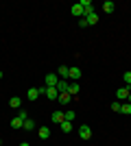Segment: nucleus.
Masks as SVG:
<instances>
[{"instance_id":"1","label":"nucleus","mask_w":131,"mask_h":146,"mask_svg":"<svg viewBox=\"0 0 131 146\" xmlns=\"http://www.w3.org/2000/svg\"><path fill=\"white\" fill-rule=\"evenodd\" d=\"M79 137H81V140H90V137H92V129L87 127V124H81V127H79Z\"/></svg>"},{"instance_id":"2","label":"nucleus","mask_w":131,"mask_h":146,"mask_svg":"<svg viewBox=\"0 0 131 146\" xmlns=\"http://www.w3.org/2000/svg\"><path fill=\"white\" fill-rule=\"evenodd\" d=\"M70 11H72V15H74V18H79V20H81L83 15H85V11H83V7H81V2L72 5V9H70Z\"/></svg>"},{"instance_id":"3","label":"nucleus","mask_w":131,"mask_h":146,"mask_svg":"<svg viewBox=\"0 0 131 146\" xmlns=\"http://www.w3.org/2000/svg\"><path fill=\"white\" fill-rule=\"evenodd\" d=\"M57 76H59L61 81L70 79V68H68V66H59V70H57Z\"/></svg>"},{"instance_id":"4","label":"nucleus","mask_w":131,"mask_h":146,"mask_svg":"<svg viewBox=\"0 0 131 146\" xmlns=\"http://www.w3.org/2000/svg\"><path fill=\"white\" fill-rule=\"evenodd\" d=\"M83 18H85V22H87V26H92V24H96V22H98V15H96V13H94V11H90V13H85V15H83Z\"/></svg>"},{"instance_id":"5","label":"nucleus","mask_w":131,"mask_h":146,"mask_svg":"<svg viewBox=\"0 0 131 146\" xmlns=\"http://www.w3.org/2000/svg\"><path fill=\"white\" fill-rule=\"evenodd\" d=\"M57 83H59V76H57V74H48V76H46V87H55Z\"/></svg>"},{"instance_id":"6","label":"nucleus","mask_w":131,"mask_h":146,"mask_svg":"<svg viewBox=\"0 0 131 146\" xmlns=\"http://www.w3.org/2000/svg\"><path fill=\"white\" fill-rule=\"evenodd\" d=\"M129 87H120L118 92H116V96H118V100H127V98H129Z\"/></svg>"},{"instance_id":"7","label":"nucleus","mask_w":131,"mask_h":146,"mask_svg":"<svg viewBox=\"0 0 131 146\" xmlns=\"http://www.w3.org/2000/svg\"><path fill=\"white\" fill-rule=\"evenodd\" d=\"M9 107H11V109H20V107H22V98H20V96H13L11 100H9Z\"/></svg>"},{"instance_id":"8","label":"nucleus","mask_w":131,"mask_h":146,"mask_svg":"<svg viewBox=\"0 0 131 146\" xmlns=\"http://www.w3.org/2000/svg\"><path fill=\"white\" fill-rule=\"evenodd\" d=\"M26 98H29V100H37L39 98V90L37 87H31V90L26 92Z\"/></svg>"},{"instance_id":"9","label":"nucleus","mask_w":131,"mask_h":146,"mask_svg":"<svg viewBox=\"0 0 131 146\" xmlns=\"http://www.w3.org/2000/svg\"><path fill=\"white\" fill-rule=\"evenodd\" d=\"M63 120H66V116H63V111H55V113H53V122H55V124H61Z\"/></svg>"},{"instance_id":"10","label":"nucleus","mask_w":131,"mask_h":146,"mask_svg":"<svg viewBox=\"0 0 131 146\" xmlns=\"http://www.w3.org/2000/svg\"><path fill=\"white\" fill-rule=\"evenodd\" d=\"M11 127H13V129H22V127H24V120H22L20 116H15V118L11 120Z\"/></svg>"},{"instance_id":"11","label":"nucleus","mask_w":131,"mask_h":146,"mask_svg":"<svg viewBox=\"0 0 131 146\" xmlns=\"http://www.w3.org/2000/svg\"><path fill=\"white\" fill-rule=\"evenodd\" d=\"M70 79H74V81L81 79V68H70Z\"/></svg>"},{"instance_id":"12","label":"nucleus","mask_w":131,"mask_h":146,"mask_svg":"<svg viewBox=\"0 0 131 146\" xmlns=\"http://www.w3.org/2000/svg\"><path fill=\"white\" fill-rule=\"evenodd\" d=\"M70 98H72V96H70L68 92H63V94H59V98H57V100H59L61 105H68V103H70Z\"/></svg>"},{"instance_id":"13","label":"nucleus","mask_w":131,"mask_h":146,"mask_svg":"<svg viewBox=\"0 0 131 146\" xmlns=\"http://www.w3.org/2000/svg\"><path fill=\"white\" fill-rule=\"evenodd\" d=\"M57 92H59V94H63V92H68V83H66V81H61L59 79V83H57Z\"/></svg>"},{"instance_id":"14","label":"nucleus","mask_w":131,"mask_h":146,"mask_svg":"<svg viewBox=\"0 0 131 146\" xmlns=\"http://www.w3.org/2000/svg\"><path fill=\"white\" fill-rule=\"evenodd\" d=\"M114 9H116V5H114L112 0H107L105 5H103V11H105V13H114Z\"/></svg>"},{"instance_id":"15","label":"nucleus","mask_w":131,"mask_h":146,"mask_svg":"<svg viewBox=\"0 0 131 146\" xmlns=\"http://www.w3.org/2000/svg\"><path fill=\"white\" fill-rule=\"evenodd\" d=\"M59 127H61V131H63V133H70V131H72V122H68V120H63L61 124H59Z\"/></svg>"},{"instance_id":"16","label":"nucleus","mask_w":131,"mask_h":146,"mask_svg":"<svg viewBox=\"0 0 131 146\" xmlns=\"http://www.w3.org/2000/svg\"><path fill=\"white\" fill-rule=\"evenodd\" d=\"M39 137H42V140H48V137H50V129L42 127V129H39Z\"/></svg>"},{"instance_id":"17","label":"nucleus","mask_w":131,"mask_h":146,"mask_svg":"<svg viewBox=\"0 0 131 146\" xmlns=\"http://www.w3.org/2000/svg\"><path fill=\"white\" fill-rule=\"evenodd\" d=\"M120 113L129 116V113H131V103H127V100H125V103H122V107H120Z\"/></svg>"},{"instance_id":"18","label":"nucleus","mask_w":131,"mask_h":146,"mask_svg":"<svg viewBox=\"0 0 131 146\" xmlns=\"http://www.w3.org/2000/svg\"><path fill=\"white\" fill-rule=\"evenodd\" d=\"M79 90H81V87H79V83H72V85H68V94H70V96H72V94H79Z\"/></svg>"},{"instance_id":"19","label":"nucleus","mask_w":131,"mask_h":146,"mask_svg":"<svg viewBox=\"0 0 131 146\" xmlns=\"http://www.w3.org/2000/svg\"><path fill=\"white\" fill-rule=\"evenodd\" d=\"M22 129H24V131H31V129H35V122H33L31 118H26V120H24V127H22Z\"/></svg>"},{"instance_id":"20","label":"nucleus","mask_w":131,"mask_h":146,"mask_svg":"<svg viewBox=\"0 0 131 146\" xmlns=\"http://www.w3.org/2000/svg\"><path fill=\"white\" fill-rule=\"evenodd\" d=\"M63 116H66V120H68V122H72L76 113H74V111H63Z\"/></svg>"},{"instance_id":"21","label":"nucleus","mask_w":131,"mask_h":146,"mask_svg":"<svg viewBox=\"0 0 131 146\" xmlns=\"http://www.w3.org/2000/svg\"><path fill=\"white\" fill-rule=\"evenodd\" d=\"M120 107H122V103H120V100L112 103V111H118V113H120Z\"/></svg>"},{"instance_id":"22","label":"nucleus","mask_w":131,"mask_h":146,"mask_svg":"<svg viewBox=\"0 0 131 146\" xmlns=\"http://www.w3.org/2000/svg\"><path fill=\"white\" fill-rule=\"evenodd\" d=\"M122 79H125L127 87H129V85H131V72H125V74H122Z\"/></svg>"},{"instance_id":"23","label":"nucleus","mask_w":131,"mask_h":146,"mask_svg":"<svg viewBox=\"0 0 131 146\" xmlns=\"http://www.w3.org/2000/svg\"><path fill=\"white\" fill-rule=\"evenodd\" d=\"M18 116L22 118V120H26V118H29V113H26V111H22V109H20V111H18Z\"/></svg>"},{"instance_id":"24","label":"nucleus","mask_w":131,"mask_h":146,"mask_svg":"<svg viewBox=\"0 0 131 146\" xmlns=\"http://www.w3.org/2000/svg\"><path fill=\"white\" fill-rule=\"evenodd\" d=\"M79 26H81V29H85V26H87V22H85V18H81V20H79Z\"/></svg>"},{"instance_id":"25","label":"nucleus","mask_w":131,"mask_h":146,"mask_svg":"<svg viewBox=\"0 0 131 146\" xmlns=\"http://www.w3.org/2000/svg\"><path fill=\"white\" fill-rule=\"evenodd\" d=\"M20 146H31V144H29V142H22V144H20Z\"/></svg>"},{"instance_id":"26","label":"nucleus","mask_w":131,"mask_h":146,"mask_svg":"<svg viewBox=\"0 0 131 146\" xmlns=\"http://www.w3.org/2000/svg\"><path fill=\"white\" fill-rule=\"evenodd\" d=\"M127 103H131V94H129V98H127Z\"/></svg>"},{"instance_id":"27","label":"nucleus","mask_w":131,"mask_h":146,"mask_svg":"<svg viewBox=\"0 0 131 146\" xmlns=\"http://www.w3.org/2000/svg\"><path fill=\"white\" fill-rule=\"evenodd\" d=\"M0 79H2V70H0Z\"/></svg>"},{"instance_id":"28","label":"nucleus","mask_w":131,"mask_h":146,"mask_svg":"<svg viewBox=\"0 0 131 146\" xmlns=\"http://www.w3.org/2000/svg\"><path fill=\"white\" fill-rule=\"evenodd\" d=\"M129 92H131V85H129Z\"/></svg>"}]
</instances>
